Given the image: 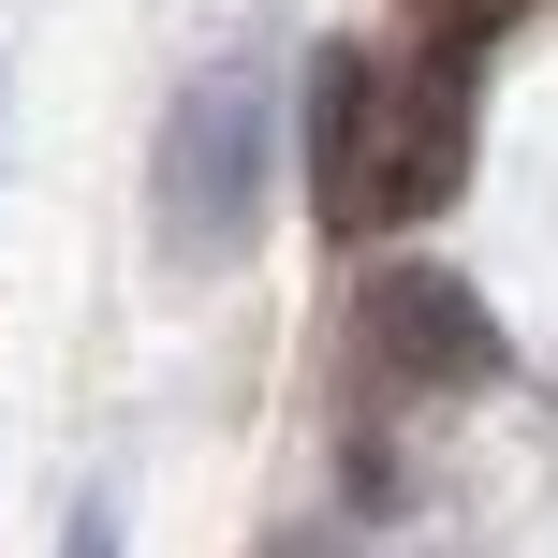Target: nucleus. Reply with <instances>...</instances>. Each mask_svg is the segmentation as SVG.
<instances>
[{
    "label": "nucleus",
    "mask_w": 558,
    "mask_h": 558,
    "mask_svg": "<svg viewBox=\"0 0 558 558\" xmlns=\"http://www.w3.org/2000/svg\"><path fill=\"white\" fill-rule=\"evenodd\" d=\"M265 177H279V88H265V59L192 74L177 118H162V251L177 265H235L265 235Z\"/></svg>",
    "instance_id": "obj_1"
},
{
    "label": "nucleus",
    "mask_w": 558,
    "mask_h": 558,
    "mask_svg": "<svg viewBox=\"0 0 558 558\" xmlns=\"http://www.w3.org/2000/svg\"><path fill=\"white\" fill-rule=\"evenodd\" d=\"M456 177H471V59L426 45L397 74H367V147H353V235L441 221Z\"/></svg>",
    "instance_id": "obj_2"
},
{
    "label": "nucleus",
    "mask_w": 558,
    "mask_h": 558,
    "mask_svg": "<svg viewBox=\"0 0 558 558\" xmlns=\"http://www.w3.org/2000/svg\"><path fill=\"white\" fill-rule=\"evenodd\" d=\"M367 367L383 383H412V397H456V383H485L500 367V324H485V294L456 265H383L367 279Z\"/></svg>",
    "instance_id": "obj_3"
},
{
    "label": "nucleus",
    "mask_w": 558,
    "mask_h": 558,
    "mask_svg": "<svg viewBox=\"0 0 558 558\" xmlns=\"http://www.w3.org/2000/svg\"><path fill=\"white\" fill-rule=\"evenodd\" d=\"M367 74H383L367 45H324V59H308V162H324V221H338V235H353V147H367Z\"/></svg>",
    "instance_id": "obj_4"
},
{
    "label": "nucleus",
    "mask_w": 558,
    "mask_h": 558,
    "mask_svg": "<svg viewBox=\"0 0 558 558\" xmlns=\"http://www.w3.org/2000/svg\"><path fill=\"white\" fill-rule=\"evenodd\" d=\"M514 15H530V0H412V29H426V45H456V59H471V45H500Z\"/></svg>",
    "instance_id": "obj_5"
},
{
    "label": "nucleus",
    "mask_w": 558,
    "mask_h": 558,
    "mask_svg": "<svg viewBox=\"0 0 558 558\" xmlns=\"http://www.w3.org/2000/svg\"><path fill=\"white\" fill-rule=\"evenodd\" d=\"M59 558H118V530H104V514H74V544H59Z\"/></svg>",
    "instance_id": "obj_6"
}]
</instances>
